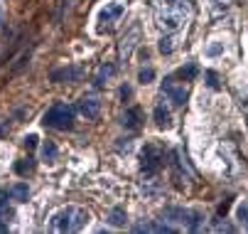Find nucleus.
<instances>
[{
	"mask_svg": "<svg viewBox=\"0 0 248 234\" xmlns=\"http://www.w3.org/2000/svg\"><path fill=\"white\" fill-rule=\"evenodd\" d=\"M157 25L167 32H174V30H180L189 15H192V5H189V0H162V3L157 5Z\"/></svg>",
	"mask_w": 248,
	"mask_h": 234,
	"instance_id": "1",
	"label": "nucleus"
},
{
	"mask_svg": "<svg viewBox=\"0 0 248 234\" xmlns=\"http://www.w3.org/2000/svg\"><path fill=\"white\" fill-rule=\"evenodd\" d=\"M74 114H77V109H74L72 104H66V101H57V104L45 114L42 123H45V126H49V128L66 131V128H72V123H74Z\"/></svg>",
	"mask_w": 248,
	"mask_h": 234,
	"instance_id": "3",
	"label": "nucleus"
},
{
	"mask_svg": "<svg viewBox=\"0 0 248 234\" xmlns=\"http://www.w3.org/2000/svg\"><path fill=\"white\" fill-rule=\"evenodd\" d=\"M10 197L15 200V202H27V197H30L27 183H15V185L10 187Z\"/></svg>",
	"mask_w": 248,
	"mask_h": 234,
	"instance_id": "13",
	"label": "nucleus"
},
{
	"mask_svg": "<svg viewBox=\"0 0 248 234\" xmlns=\"http://www.w3.org/2000/svg\"><path fill=\"white\" fill-rule=\"evenodd\" d=\"M219 52H221V45H211V47H209V54H211V57H217Z\"/></svg>",
	"mask_w": 248,
	"mask_h": 234,
	"instance_id": "26",
	"label": "nucleus"
},
{
	"mask_svg": "<svg viewBox=\"0 0 248 234\" xmlns=\"http://www.w3.org/2000/svg\"><path fill=\"white\" fill-rule=\"evenodd\" d=\"M165 219H172V222H182L187 227V219H189V210H180V207H167L165 210Z\"/></svg>",
	"mask_w": 248,
	"mask_h": 234,
	"instance_id": "12",
	"label": "nucleus"
},
{
	"mask_svg": "<svg viewBox=\"0 0 248 234\" xmlns=\"http://www.w3.org/2000/svg\"><path fill=\"white\" fill-rule=\"evenodd\" d=\"M180 77H182L185 82L194 79V77H197V67H194V64H187V67H182V69H180Z\"/></svg>",
	"mask_w": 248,
	"mask_h": 234,
	"instance_id": "19",
	"label": "nucleus"
},
{
	"mask_svg": "<svg viewBox=\"0 0 248 234\" xmlns=\"http://www.w3.org/2000/svg\"><path fill=\"white\" fill-rule=\"evenodd\" d=\"M32 168H34V163L27 158V160H20V163H15V173H20V175H27V173H32Z\"/></svg>",
	"mask_w": 248,
	"mask_h": 234,
	"instance_id": "16",
	"label": "nucleus"
},
{
	"mask_svg": "<svg viewBox=\"0 0 248 234\" xmlns=\"http://www.w3.org/2000/svg\"><path fill=\"white\" fill-rule=\"evenodd\" d=\"M123 13H125V5L118 3V0H111V3H106V5L101 8V13H98V22H101V27H113V25L123 17Z\"/></svg>",
	"mask_w": 248,
	"mask_h": 234,
	"instance_id": "7",
	"label": "nucleus"
},
{
	"mask_svg": "<svg viewBox=\"0 0 248 234\" xmlns=\"http://www.w3.org/2000/svg\"><path fill=\"white\" fill-rule=\"evenodd\" d=\"M89 224V212L84 207H64L59 212L52 215L49 219V229L57 234H66V232H81Z\"/></svg>",
	"mask_w": 248,
	"mask_h": 234,
	"instance_id": "2",
	"label": "nucleus"
},
{
	"mask_svg": "<svg viewBox=\"0 0 248 234\" xmlns=\"http://www.w3.org/2000/svg\"><path fill=\"white\" fill-rule=\"evenodd\" d=\"M125 222H128V215H125L123 207H113L108 212V224L111 227H125Z\"/></svg>",
	"mask_w": 248,
	"mask_h": 234,
	"instance_id": "14",
	"label": "nucleus"
},
{
	"mask_svg": "<svg viewBox=\"0 0 248 234\" xmlns=\"http://www.w3.org/2000/svg\"><path fill=\"white\" fill-rule=\"evenodd\" d=\"M81 69L79 67H64V69L52 72V82H79Z\"/></svg>",
	"mask_w": 248,
	"mask_h": 234,
	"instance_id": "9",
	"label": "nucleus"
},
{
	"mask_svg": "<svg viewBox=\"0 0 248 234\" xmlns=\"http://www.w3.org/2000/svg\"><path fill=\"white\" fill-rule=\"evenodd\" d=\"M34 146H37V136H34V133H30V136H25V148H34Z\"/></svg>",
	"mask_w": 248,
	"mask_h": 234,
	"instance_id": "24",
	"label": "nucleus"
},
{
	"mask_svg": "<svg viewBox=\"0 0 248 234\" xmlns=\"http://www.w3.org/2000/svg\"><path fill=\"white\" fill-rule=\"evenodd\" d=\"M172 42H174L172 37H162V40H160V45H157V47H160V52H162V54H170V52L174 50V45H172Z\"/></svg>",
	"mask_w": 248,
	"mask_h": 234,
	"instance_id": "22",
	"label": "nucleus"
},
{
	"mask_svg": "<svg viewBox=\"0 0 248 234\" xmlns=\"http://www.w3.org/2000/svg\"><path fill=\"white\" fill-rule=\"evenodd\" d=\"M121 96H123V99H130V86H123V89H121Z\"/></svg>",
	"mask_w": 248,
	"mask_h": 234,
	"instance_id": "27",
	"label": "nucleus"
},
{
	"mask_svg": "<svg viewBox=\"0 0 248 234\" xmlns=\"http://www.w3.org/2000/svg\"><path fill=\"white\" fill-rule=\"evenodd\" d=\"M0 13H3V10H0Z\"/></svg>",
	"mask_w": 248,
	"mask_h": 234,
	"instance_id": "30",
	"label": "nucleus"
},
{
	"mask_svg": "<svg viewBox=\"0 0 248 234\" xmlns=\"http://www.w3.org/2000/svg\"><path fill=\"white\" fill-rule=\"evenodd\" d=\"M138 79L143 82V84H150L153 79H155V69H140V74H138Z\"/></svg>",
	"mask_w": 248,
	"mask_h": 234,
	"instance_id": "23",
	"label": "nucleus"
},
{
	"mask_svg": "<svg viewBox=\"0 0 248 234\" xmlns=\"http://www.w3.org/2000/svg\"><path fill=\"white\" fill-rule=\"evenodd\" d=\"M10 207H8V192H0V219L3 217H10Z\"/></svg>",
	"mask_w": 248,
	"mask_h": 234,
	"instance_id": "18",
	"label": "nucleus"
},
{
	"mask_svg": "<svg viewBox=\"0 0 248 234\" xmlns=\"http://www.w3.org/2000/svg\"><path fill=\"white\" fill-rule=\"evenodd\" d=\"M162 153H160V148L157 146H153V143H148L143 150H140V170H143L145 175H155L160 168H162Z\"/></svg>",
	"mask_w": 248,
	"mask_h": 234,
	"instance_id": "5",
	"label": "nucleus"
},
{
	"mask_svg": "<svg viewBox=\"0 0 248 234\" xmlns=\"http://www.w3.org/2000/svg\"><path fill=\"white\" fill-rule=\"evenodd\" d=\"M121 123H123L125 128H138V126H140V109H128V111L123 114Z\"/></svg>",
	"mask_w": 248,
	"mask_h": 234,
	"instance_id": "15",
	"label": "nucleus"
},
{
	"mask_svg": "<svg viewBox=\"0 0 248 234\" xmlns=\"http://www.w3.org/2000/svg\"><path fill=\"white\" fill-rule=\"evenodd\" d=\"M113 74H116V67H113V64H108V62L101 64L98 69H96V74H93V86H96V89H101V86H103L106 82H108Z\"/></svg>",
	"mask_w": 248,
	"mask_h": 234,
	"instance_id": "10",
	"label": "nucleus"
},
{
	"mask_svg": "<svg viewBox=\"0 0 248 234\" xmlns=\"http://www.w3.org/2000/svg\"><path fill=\"white\" fill-rule=\"evenodd\" d=\"M153 116H155V123L160 128H170L172 126V118H170V111L165 109V104H157L155 111H153Z\"/></svg>",
	"mask_w": 248,
	"mask_h": 234,
	"instance_id": "11",
	"label": "nucleus"
},
{
	"mask_svg": "<svg viewBox=\"0 0 248 234\" xmlns=\"http://www.w3.org/2000/svg\"><path fill=\"white\" fill-rule=\"evenodd\" d=\"M79 111L86 118H96L101 114V101H98L96 96H81L79 99Z\"/></svg>",
	"mask_w": 248,
	"mask_h": 234,
	"instance_id": "8",
	"label": "nucleus"
},
{
	"mask_svg": "<svg viewBox=\"0 0 248 234\" xmlns=\"http://www.w3.org/2000/svg\"><path fill=\"white\" fill-rule=\"evenodd\" d=\"M211 5H214V13H226L231 8V0H211Z\"/></svg>",
	"mask_w": 248,
	"mask_h": 234,
	"instance_id": "21",
	"label": "nucleus"
},
{
	"mask_svg": "<svg viewBox=\"0 0 248 234\" xmlns=\"http://www.w3.org/2000/svg\"><path fill=\"white\" fill-rule=\"evenodd\" d=\"M217 229H219V232H233V227H231V224H219Z\"/></svg>",
	"mask_w": 248,
	"mask_h": 234,
	"instance_id": "28",
	"label": "nucleus"
},
{
	"mask_svg": "<svg viewBox=\"0 0 248 234\" xmlns=\"http://www.w3.org/2000/svg\"><path fill=\"white\" fill-rule=\"evenodd\" d=\"M8 232V224H5V219H0V234H5Z\"/></svg>",
	"mask_w": 248,
	"mask_h": 234,
	"instance_id": "29",
	"label": "nucleus"
},
{
	"mask_svg": "<svg viewBox=\"0 0 248 234\" xmlns=\"http://www.w3.org/2000/svg\"><path fill=\"white\" fill-rule=\"evenodd\" d=\"M206 79H209V86H211V89H217V86H219V79H217L214 72H206Z\"/></svg>",
	"mask_w": 248,
	"mask_h": 234,
	"instance_id": "25",
	"label": "nucleus"
},
{
	"mask_svg": "<svg viewBox=\"0 0 248 234\" xmlns=\"http://www.w3.org/2000/svg\"><path fill=\"white\" fill-rule=\"evenodd\" d=\"M162 94L170 99L174 106H182V104L187 101V86H185L182 82H177L174 77H167V79L162 82Z\"/></svg>",
	"mask_w": 248,
	"mask_h": 234,
	"instance_id": "6",
	"label": "nucleus"
},
{
	"mask_svg": "<svg viewBox=\"0 0 248 234\" xmlns=\"http://www.w3.org/2000/svg\"><path fill=\"white\" fill-rule=\"evenodd\" d=\"M140 37H143V27H140V22H133L128 30H125V35L118 40V62H128L133 50L138 47Z\"/></svg>",
	"mask_w": 248,
	"mask_h": 234,
	"instance_id": "4",
	"label": "nucleus"
},
{
	"mask_svg": "<svg viewBox=\"0 0 248 234\" xmlns=\"http://www.w3.org/2000/svg\"><path fill=\"white\" fill-rule=\"evenodd\" d=\"M42 158H45V160H54V158H57V146H54L52 141H47V143L42 146Z\"/></svg>",
	"mask_w": 248,
	"mask_h": 234,
	"instance_id": "17",
	"label": "nucleus"
},
{
	"mask_svg": "<svg viewBox=\"0 0 248 234\" xmlns=\"http://www.w3.org/2000/svg\"><path fill=\"white\" fill-rule=\"evenodd\" d=\"M236 215H238V219L243 222V227H248V200H246V202H241V205H238Z\"/></svg>",
	"mask_w": 248,
	"mask_h": 234,
	"instance_id": "20",
	"label": "nucleus"
}]
</instances>
